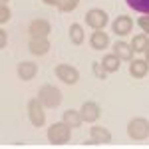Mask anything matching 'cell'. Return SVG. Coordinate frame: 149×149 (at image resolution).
<instances>
[{
  "mask_svg": "<svg viewBox=\"0 0 149 149\" xmlns=\"http://www.w3.org/2000/svg\"><path fill=\"white\" fill-rule=\"evenodd\" d=\"M70 137H72V127L66 121H58L48 127V141L52 145H64L70 141Z\"/></svg>",
  "mask_w": 149,
  "mask_h": 149,
  "instance_id": "obj_1",
  "label": "cell"
},
{
  "mask_svg": "<svg viewBox=\"0 0 149 149\" xmlns=\"http://www.w3.org/2000/svg\"><path fill=\"white\" fill-rule=\"evenodd\" d=\"M127 135L133 141H143L149 137V121L145 117H133L127 123Z\"/></svg>",
  "mask_w": 149,
  "mask_h": 149,
  "instance_id": "obj_2",
  "label": "cell"
},
{
  "mask_svg": "<svg viewBox=\"0 0 149 149\" xmlns=\"http://www.w3.org/2000/svg\"><path fill=\"white\" fill-rule=\"evenodd\" d=\"M38 100L44 103L46 107H58L62 103V92L52 84H44L38 90Z\"/></svg>",
  "mask_w": 149,
  "mask_h": 149,
  "instance_id": "obj_3",
  "label": "cell"
},
{
  "mask_svg": "<svg viewBox=\"0 0 149 149\" xmlns=\"http://www.w3.org/2000/svg\"><path fill=\"white\" fill-rule=\"evenodd\" d=\"M44 103L40 102L38 97H32L28 102V117H30V123L34 127H42L46 123V111H44Z\"/></svg>",
  "mask_w": 149,
  "mask_h": 149,
  "instance_id": "obj_4",
  "label": "cell"
},
{
  "mask_svg": "<svg viewBox=\"0 0 149 149\" xmlns=\"http://www.w3.org/2000/svg\"><path fill=\"white\" fill-rule=\"evenodd\" d=\"M56 76H58V80H62L64 84H68V86H74L76 81L80 80V72L74 68V66H70V64H58Z\"/></svg>",
  "mask_w": 149,
  "mask_h": 149,
  "instance_id": "obj_5",
  "label": "cell"
},
{
  "mask_svg": "<svg viewBox=\"0 0 149 149\" xmlns=\"http://www.w3.org/2000/svg\"><path fill=\"white\" fill-rule=\"evenodd\" d=\"M28 32H30V38H48L50 32H52V26L46 18H36V20L30 22Z\"/></svg>",
  "mask_w": 149,
  "mask_h": 149,
  "instance_id": "obj_6",
  "label": "cell"
},
{
  "mask_svg": "<svg viewBox=\"0 0 149 149\" xmlns=\"http://www.w3.org/2000/svg\"><path fill=\"white\" fill-rule=\"evenodd\" d=\"M86 24L93 30H103V26L107 24V14L102 8H92L86 14Z\"/></svg>",
  "mask_w": 149,
  "mask_h": 149,
  "instance_id": "obj_7",
  "label": "cell"
},
{
  "mask_svg": "<svg viewBox=\"0 0 149 149\" xmlns=\"http://www.w3.org/2000/svg\"><path fill=\"white\" fill-rule=\"evenodd\" d=\"M111 30L115 32V36H127L131 30H133V20L125 16V14H121V16H117L111 24Z\"/></svg>",
  "mask_w": 149,
  "mask_h": 149,
  "instance_id": "obj_8",
  "label": "cell"
},
{
  "mask_svg": "<svg viewBox=\"0 0 149 149\" xmlns=\"http://www.w3.org/2000/svg\"><path fill=\"white\" fill-rule=\"evenodd\" d=\"M80 113H81V119H84V121L93 123V121H97L102 109H100V105L95 102H84V105L80 107Z\"/></svg>",
  "mask_w": 149,
  "mask_h": 149,
  "instance_id": "obj_9",
  "label": "cell"
},
{
  "mask_svg": "<svg viewBox=\"0 0 149 149\" xmlns=\"http://www.w3.org/2000/svg\"><path fill=\"white\" fill-rule=\"evenodd\" d=\"M90 137H92V143H95V145H105L111 141V133L102 125H93L90 127Z\"/></svg>",
  "mask_w": 149,
  "mask_h": 149,
  "instance_id": "obj_10",
  "label": "cell"
},
{
  "mask_svg": "<svg viewBox=\"0 0 149 149\" xmlns=\"http://www.w3.org/2000/svg\"><path fill=\"white\" fill-rule=\"evenodd\" d=\"M16 72H18V78L22 81H30V80H34V76L38 74V66L34 62H20Z\"/></svg>",
  "mask_w": 149,
  "mask_h": 149,
  "instance_id": "obj_11",
  "label": "cell"
},
{
  "mask_svg": "<svg viewBox=\"0 0 149 149\" xmlns=\"http://www.w3.org/2000/svg\"><path fill=\"white\" fill-rule=\"evenodd\" d=\"M149 72V64L145 60H131L129 62V76L131 78H135V80H141V78H145Z\"/></svg>",
  "mask_w": 149,
  "mask_h": 149,
  "instance_id": "obj_12",
  "label": "cell"
},
{
  "mask_svg": "<svg viewBox=\"0 0 149 149\" xmlns=\"http://www.w3.org/2000/svg\"><path fill=\"white\" fill-rule=\"evenodd\" d=\"M30 52L34 54V56H44L50 52V42H48V38H30Z\"/></svg>",
  "mask_w": 149,
  "mask_h": 149,
  "instance_id": "obj_13",
  "label": "cell"
},
{
  "mask_svg": "<svg viewBox=\"0 0 149 149\" xmlns=\"http://www.w3.org/2000/svg\"><path fill=\"white\" fill-rule=\"evenodd\" d=\"M113 54L119 60H125V62H131L133 60V48L131 44H127L123 40H119V42H115L113 44Z\"/></svg>",
  "mask_w": 149,
  "mask_h": 149,
  "instance_id": "obj_14",
  "label": "cell"
},
{
  "mask_svg": "<svg viewBox=\"0 0 149 149\" xmlns=\"http://www.w3.org/2000/svg\"><path fill=\"white\" fill-rule=\"evenodd\" d=\"M90 46L93 50H105V48L109 46V36L102 32V30H95L92 36H90Z\"/></svg>",
  "mask_w": 149,
  "mask_h": 149,
  "instance_id": "obj_15",
  "label": "cell"
},
{
  "mask_svg": "<svg viewBox=\"0 0 149 149\" xmlns=\"http://www.w3.org/2000/svg\"><path fill=\"white\" fill-rule=\"evenodd\" d=\"M119 62H121V60L115 56L113 52H111V54H105V56L102 58V66H103V70H105L107 74H113V72H117V70H119V66H121Z\"/></svg>",
  "mask_w": 149,
  "mask_h": 149,
  "instance_id": "obj_16",
  "label": "cell"
},
{
  "mask_svg": "<svg viewBox=\"0 0 149 149\" xmlns=\"http://www.w3.org/2000/svg\"><path fill=\"white\" fill-rule=\"evenodd\" d=\"M62 121H66L70 127H80L84 119H81L80 111H76V109H68V111H64V115H62Z\"/></svg>",
  "mask_w": 149,
  "mask_h": 149,
  "instance_id": "obj_17",
  "label": "cell"
},
{
  "mask_svg": "<svg viewBox=\"0 0 149 149\" xmlns=\"http://www.w3.org/2000/svg\"><path fill=\"white\" fill-rule=\"evenodd\" d=\"M131 48H133V52H143V54H145V50L149 48V36L147 34L133 36V40H131Z\"/></svg>",
  "mask_w": 149,
  "mask_h": 149,
  "instance_id": "obj_18",
  "label": "cell"
},
{
  "mask_svg": "<svg viewBox=\"0 0 149 149\" xmlns=\"http://www.w3.org/2000/svg\"><path fill=\"white\" fill-rule=\"evenodd\" d=\"M84 28H81L80 24H72L70 26V42L72 44H76V46H80L81 42H84Z\"/></svg>",
  "mask_w": 149,
  "mask_h": 149,
  "instance_id": "obj_19",
  "label": "cell"
},
{
  "mask_svg": "<svg viewBox=\"0 0 149 149\" xmlns=\"http://www.w3.org/2000/svg\"><path fill=\"white\" fill-rule=\"evenodd\" d=\"M127 6L133 8L135 12H141V14H149V0H125Z\"/></svg>",
  "mask_w": 149,
  "mask_h": 149,
  "instance_id": "obj_20",
  "label": "cell"
},
{
  "mask_svg": "<svg viewBox=\"0 0 149 149\" xmlns=\"http://www.w3.org/2000/svg\"><path fill=\"white\" fill-rule=\"evenodd\" d=\"M78 4H80V0H60L58 8H60V12H74L78 8Z\"/></svg>",
  "mask_w": 149,
  "mask_h": 149,
  "instance_id": "obj_21",
  "label": "cell"
},
{
  "mask_svg": "<svg viewBox=\"0 0 149 149\" xmlns=\"http://www.w3.org/2000/svg\"><path fill=\"white\" fill-rule=\"evenodd\" d=\"M10 16H12L10 8H8L6 4H2V6H0V24H6L10 20Z\"/></svg>",
  "mask_w": 149,
  "mask_h": 149,
  "instance_id": "obj_22",
  "label": "cell"
},
{
  "mask_svg": "<svg viewBox=\"0 0 149 149\" xmlns=\"http://www.w3.org/2000/svg\"><path fill=\"white\" fill-rule=\"evenodd\" d=\"M93 74L100 78V80H105V70H103V66H102V62H93Z\"/></svg>",
  "mask_w": 149,
  "mask_h": 149,
  "instance_id": "obj_23",
  "label": "cell"
},
{
  "mask_svg": "<svg viewBox=\"0 0 149 149\" xmlns=\"http://www.w3.org/2000/svg\"><path fill=\"white\" fill-rule=\"evenodd\" d=\"M137 24H139V28L145 32V34H149V14H145V16H141L137 20Z\"/></svg>",
  "mask_w": 149,
  "mask_h": 149,
  "instance_id": "obj_24",
  "label": "cell"
},
{
  "mask_svg": "<svg viewBox=\"0 0 149 149\" xmlns=\"http://www.w3.org/2000/svg\"><path fill=\"white\" fill-rule=\"evenodd\" d=\"M6 42H8L6 32H4V30H0V48H6Z\"/></svg>",
  "mask_w": 149,
  "mask_h": 149,
  "instance_id": "obj_25",
  "label": "cell"
},
{
  "mask_svg": "<svg viewBox=\"0 0 149 149\" xmlns=\"http://www.w3.org/2000/svg\"><path fill=\"white\" fill-rule=\"evenodd\" d=\"M44 4H48V6H58L60 4V0H42Z\"/></svg>",
  "mask_w": 149,
  "mask_h": 149,
  "instance_id": "obj_26",
  "label": "cell"
},
{
  "mask_svg": "<svg viewBox=\"0 0 149 149\" xmlns=\"http://www.w3.org/2000/svg\"><path fill=\"white\" fill-rule=\"evenodd\" d=\"M145 62H147V64H149V48H147V50H145Z\"/></svg>",
  "mask_w": 149,
  "mask_h": 149,
  "instance_id": "obj_27",
  "label": "cell"
},
{
  "mask_svg": "<svg viewBox=\"0 0 149 149\" xmlns=\"http://www.w3.org/2000/svg\"><path fill=\"white\" fill-rule=\"evenodd\" d=\"M2 4H8V0H2Z\"/></svg>",
  "mask_w": 149,
  "mask_h": 149,
  "instance_id": "obj_28",
  "label": "cell"
}]
</instances>
